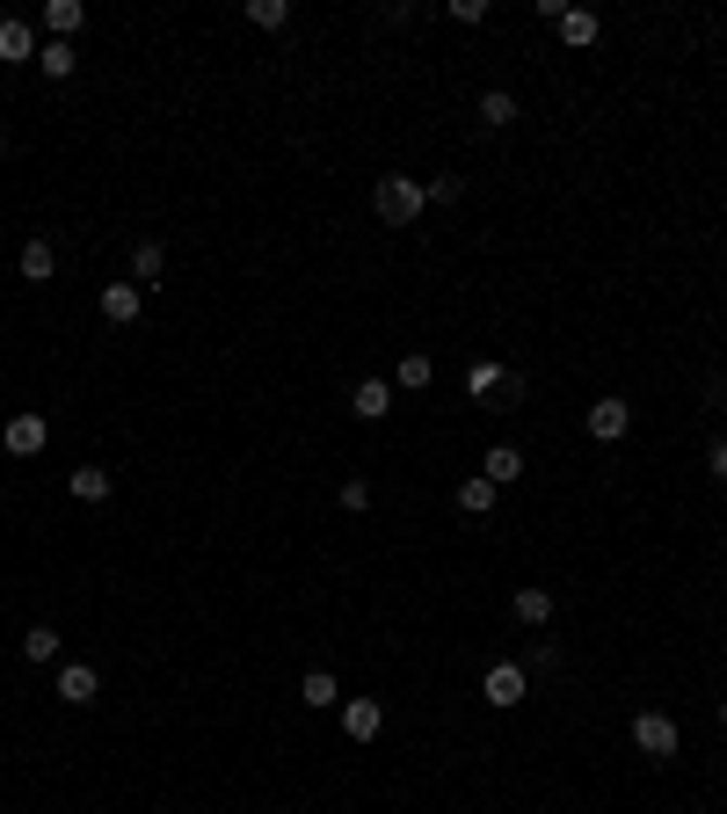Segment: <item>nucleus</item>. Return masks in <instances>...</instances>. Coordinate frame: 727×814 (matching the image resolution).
<instances>
[{"label": "nucleus", "mask_w": 727, "mask_h": 814, "mask_svg": "<svg viewBox=\"0 0 727 814\" xmlns=\"http://www.w3.org/2000/svg\"><path fill=\"white\" fill-rule=\"evenodd\" d=\"M422 204H430V182H414V175H379V190H371V212L386 226H414Z\"/></svg>", "instance_id": "1"}, {"label": "nucleus", "mask_w": 727, "mask_h": 814, "mask_svg": "<svg viewBox=\"0 0 727 814\" xmlns=\"http://www.w3.org/2000/svg\"><path fill=\"white\" fill-rule=\"evenodd\" d=\"M633 749H640V756H654V764H669V756L684 749L677 720H669V713H633Z\"/></svg>", "instance_id": "2"}, {"label": "nucleus", "mask_w": 727, "mask_h": 814, "mask_svg": "<svg viewBox=\"0 0 727 814\" xmlns=\"http://www.w3.org/2000/svg\"><path fill=\"white\" fill-rule=\"evenodd\" d=\"M44 436H51V422H44V415H8L0 444H8V458H37V451H44Z\"/></svg>", "instance_id": "3"}, {"label": "nucleus", "mask_w": 727, "mask_h": 814, "mask_svg": "<svg viewBox=\"0 0 727 814\" xmlns=\"http://www.w3.org/2000/svg\"><path fill=\"white\" fill-rule=\"evenodd\" d=\"M379 727H386V705H379V698H342V735H349V742H379Z\"/></svg>", "instance_id": "4"}, {"label": "nucleus", "mask_w": 727, "mask_h": 814, "mask_svg": "<svg viewBox=\"0 0 727 814\" xmlns=\"http://www.w3.org/2000/svg\"><path fill=\"white\" fill-rule=\"evenodd\" d=\"M524 684H532V676H524V662H495V670H487V705H516V698H524Z\"/></svg>", "instance_id": "5"}, {"label": "nucleus", "mask_w": 727, "mask_h": 814, "mask_svg": "<svg viewBox=\"0 0 727 814\" xmlns=\"http://www.w3.org/2000/svg\"><path fill=\"white\" fill-rule=\"evenodd\" d=\"M626 430H633V407L626 400H597V407H589V436H597V444H618Z\"/></svg>", "instance_id": "6"}, {"label": "nucleus", "mask_w": 727, "mask_h": 814, "mask_svg": "<svg viewBox=\"0 0 727 814\" xmlns=\"http://www.w3.org/2000/svg\"><path fill=\"white\" fill-rule=\"evenodd\" d=\"M502 385H509V371L495 357H473L465 364V393H473V400H502Z\"/></svg>", "instance_id": "7"}, {"label": "nucleus", "mask_w": 727, "mask_h": 814, "mask_svg": "<svg viewBox=\"0 0 727 814\" xmlns=\"http://www.w3.org/2000/svg\"><path fill=\"white\" fill-rule=\"evenodd\" d=\"M139 306H145V291H131V277H124V284H102V320L131 328V320H139Z\"/></svg>", "instance_id": "8"}, {"label": "nucleus", "mask_w": 727, "mask_h": 814, "mask_svg": "<svg viewBox=\"0 0 727 814\" xmlns=\"http://www.w3.org/2000/svg\"><path fill=\"white\" fill-rule=\"evenodd\" d=\"M95 691H102V676L88 670V662H66V670H59V698H66V705H95Z\"/></svg>", "instance_id": "9"}, {"label": "nucleus", "mask_w": 727, "mask_h": 814, "mask_svg": "<svg viewBox=\"0 0 727 814\" xmlns=\"http://www.w3.org/2000/svg\"><path fill=\"white\" fill-rule=\"evenodd\" d=\"M88 23V8L80 0H44V29L59 37V44H73V29Z\"/></svg>", "instance_id": "10"}, {"label": "nucleus", "mask_w": 727, "mask_h": 814, "mask_svg": "<svg viewBox=\"0 0 727 814\" xmlns=\"http://www.w3.org/2000/svg\"><path fill=\"white\" fill-rule=\"evenodd\" d=\"M349 407H357L364 422H379V415H393V385L386 379H364L357 393H349Z\"/></svg>", "instance_id": "11"}, {"label": "nucleus", "mask_w": 727, "mask_h": 814, "mask_svg": "<svg viewBox=\"0 0 727 814\" xmlns=\"http://www.w3.org/2000/svg\"><path fill=\"white\" fill-rule=\"evenodd\" d=\"M73 503H110V466H73Z\"/></svg>", "instance_id": "12"}, {"label": "nucleus", "mask_w": 727, "mask_h": 814, "mask_svg": "<svg viewBox=\"0 0 727 814\" xmlns=\"http://www.w3.org/2000/svg\"><path fill=\"white\" fill-rule=\"evenodd\" d=\"M0 59H15V66H23V59H37V37H29L23 15H8V23H0Z\"/></svg>", "instance_id": "13"}, {"label": "nucleus", "mask_w": 727, "mask_h": 814, "mask_svg": "<svg viewBox=\"0 0 727 814\" xmlns=\"http://www.w3.org/2000/svg\"><path fill=\"white\" fill-rule=\"evenodd\" d=\"M560 44H575V51H589L597 44V15H589V8H567V15H560Z\"/></svg>", "instance_id": "14"}, {"label": "nucleus", "mask_w": 727, "mask_h": 814, "mask_svg": "<svg viewBox=\"0 0 727 814\" xmlns=\"http://www.w3.org/2000/svg\"><path fill=\"white\" fill-rule=\"evenodd\" d=\"M51 269H59V247H51L44 233H37V240H23V277H29V284H44Z\"/></svg>", "instance_id": "15"}, {"label": "nucleus", "mask_w": 727, "mask_h": 814, "mask_svg": "<svg viewBox=\"0 0 727 814\" xmlns=\"http://www.w3.org/2000/svg\"><path fill=\"white\" fill-rule=\"evenodd\" d=\"M481 473H487V480H495V487H509V480L524 473V451H516V444H495V451H487V458H481Z\"/></svg>", "instance_id": "16"}, {"label": "nucleus", "mask_w": 727, "mask_h": 814, "mask_svg": "<svg viewBox=\"0 0 727 814\" xmlns=\"http://www.w3.org/2000/svg\"><path fill=\"white\" fill-rule=\"evenodd\" d=\"M509 611H516L524 625H546V619H553V589H516V597H509Z\"/></svg>", "instance_id": "17"}, {"label": "nucleus", "mask_w": 727, "mask_h": 814, "mask_svg": "<svg viewBox=\"0 0 727 814\" xmlns=\"http://www.w3.org/2000/svg\"><path fill=\"white\" fill-rule=\"evenodd\" d=\"M459 509H465V517H487V509H495V480H487V473L459 480Z\"/></svg>", "instance_id": "18"}, {"label": "nucleus", "mask_w": 727, "mask_h": 814, "mask_svg": "<svg viewBox=\"0 0 727 814\" xmlns=\"http://www.w3.org/2000/svg\"><path fill=\"white\" fill-rule=\"evenodd\" d=\"M430 379H436V364L422 357V349H408V357L393 364V385H408V393H422V385H430Z\"/></svg>", "instance_id": "19"}, {"label": "nucleus", "mask_w": 727, "mask_h": 814, "mask_svg": "<svg viewBox=\"0 0 727 814\" xmlns=\"http://www.w3.org/2000/svg\"><path fill=\"white\" fill-rule=\"evenodd\" d=\"M161 269H168V247H161V240H139V247H131V277H139V284H153Z\"/></svg>", "instance_id": "20"}, {"label": "nucleus", "mask_w": 727, "mask_h": 814, "mask_svg": "<svg viewBox=\"0 0 727 814\" xmlns=\"http://www.w3.org/2000/svg\"><path fill=\"white\" fill-rule=\"evenodd\" d=\"M481 124H487V131L516 124V96H509V88H487V96H481Z\"/></svg>", "instance_id": "21"}, {"label": "nucleus", "mask_w": 727, "mask_h": 814, "mask_svg": "<svg viewBox=\"0 0 727 814\" xmlns=\"http://www.w3.org/2000/svg\"><path fill=\"white\" fill-rule=\"evenodd\" d=\"M23 654H29V662H59V625H29Z\"/></svg>", "instance_id": "22"}, {"label": "nucleus", "mask_w": 727, "mask_h": 814, "mask_svg": "<svg viewBox=\"0 0 727 814\" xmlns=\"http://www.w3.org/2000/svg\"><path fill=\"white\" fill-rule=\"evenodd\" d=\"M298 698H306V705H342V691H335V676H328V670L306 676V684H298Z\"/></svg>", "instance_id": "23"}, {"label": "nucleus", "mask_w": 727, "mask_h": 814, "mask_svg": "<svg viewBox=\"0 0 727 814\" xmlns=\"http://www.w3.org/2000/svg\"><path fill=\"white\" fill-rule=\"evenodd\" d=\"M37 66H44L51 80H73V44H59V37H51V44L37 51Z\"/></svg>", "instance_id": "24"}, {"label": "nucleus", "mask_w": 727, "mask_h": 814, "mask_svg": "<svg viewBox=\"0 0 727 814\" xmlns=\"http://www.w3.org/2000/svg\"><path fill=\"white\" fill-rule=\"evenodd\" d=\"M247 23H255V29H284L291 8H284V0H247Z\"/></svg>", "instance_id": "25"}, {"label": "nucleus", "mask_w": 727, "mask_h": 814, "mask_svg": "<svg viewBox=\"0 0 727 814\" xmlns=\"http://www.w3.org/2000/svg\"><path fill=\"white\" fill-rule=\"evenodd\" d=\"M459 196H465L459 175H436V182H430V204H459Z\"/></svg>", "instance_id": "26"}, {"label": "nucleus", "mask_w": 727, "mask_h": 814, "mask_svg": "<svg viewBox=\"0 0 727 814\" xmlns=\"http://www.w3.org/2000/svg\"><path fill=\"white\" fill-rule=\"evenodd\" d=\"M342 509H371V480H342Z\"/></svg>", "instance_id": "27"}, {"label": "nucleus", "mask_w": 727, "mask_h": 814, "mask_svg": "<svg viewBox=\"0 0 727 814\" xmlns=\"http://www.w3.org/2000/svg\"><path fill=\"white\" fill-rule=\"evenodd\" d=\"M451 23H487V0H451Z\"/></svg>", "instance_id": "28"}, {"label": "nucleus", "mask_w": 727, "mask_h": 814, "mask_svg": "<svg viewBox=\"0 0 727 814\" xmlns=\"http://www.w3.org/2000/svg\"><path fill=\"white\" fill-rule=\"evenodd\" d=\"M705 466H713V480H727V436L713 444V458H705Z\"/></svg>", "instance_id": "29"}, {"label": "nucleus", "mask_w": 727, "mask_h": 814, "mask_svg": "<svg viewBox=\"0 0 727 814\" xmlns=\"http://www.w3.org/2000/svg\"><path fill=\"white\" fill-rule=\"evenodd\" d=\"M720 727H727V698H720Z\"/></svg>", "instance_id": "30"}, {"label": "nucleus", "mask_w": 727, "mask_h": 814, "mask_svg": "<svg viewBox=\"0 0 727 814\" xmlns=\"http://www.w3.org/2000/svg\"><path fill=\"white\" fill-rule=\"evenodd\" d=\"M0 161H8V139H0Z\"/></svg>", "instance_id": "31"}]
</instances>
